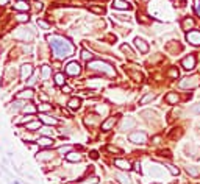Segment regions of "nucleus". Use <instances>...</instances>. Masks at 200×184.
<instances>
[{"mask_svg": "<svg viewBox=\"0 0 200 184\" xmlns=\"http://www.w3.org/2000/svg\"><path fill=\"white\" fill-rule=\"evenodd\" d=\"M50 72H52V69L49 67V65H42V78L44 80H47V78L50 76Z\"/></svg>", "mask_w": 200, "mask_h": 184, "instance_id": "obj_33", "label": "nucleus"}, {"mask_svg": "<svg viewBox=\"0 0 200 184\" xmlns=\"http://www.w3.org/2000/svg\"><path fill=\"white\" fill-rule=\"evenodd\" d=\"M181 67L184 70H192L195 69V56L194 55H188L186 58L181 59Z\"/></svg>", "mask_w": 200, "mask_h": 184, "instance_id": "obj_7", "label": "nucleus"}, {"mask_svg": "<svg viewBox=\"0 0 200 184\" xmlns=\"http://www.w3.org/2000/svg\"><path fill=\"white\" fill-rule=\"evenodd\" d=\"M35 81H36V80H35V76H31V78H30V81H28V83H30V84H33Z\"/></svg>", "mask_w": 200, "mask_h": 184, "instance_id": "obj_50", "label": "nucleus"}, {"mask_svg": "<svg viewBox=\"0 0 200 184\" xmlns=\"http://www.w3.org/2000/svg\"><path fill=\"white\" fill-rule=\"evenodd\" d=\"M164 100H166V103H169V104H177L178 100H180V97H178L177 92H169V94L164 97Z\"/></svg>", "mask_w": 200, "mask_h": 184, "instance_id": "obj_17", "label": "nucleus"}, {"mask_svg": "<svg viewBox=\"0 0 200 184\" xmlns=\"http://www.w3.org/2000/svg\"><path fill=\"white\" fill-rule=\"evenodd\" d=\"M92 56H94V55H92L91 51H88V50H83V51H82V58H83L85 61H88V62L92 59Z\"/></svg>", "mask_w": 200, "mask_h": 184, "instance_id": "obj_32", "label": "nucleus"}, {"mask_svg": "<svg viewBox=\"0 0 200 184\" xmlns=\"http://www.w3.org/2000/svg\"><path fill=\"white\" fill-rule=\"evenodd\" d=\"M116 123H117V115H111V117H108L105 122H102V129H103V131H110Z\"/></svg>", "mask_w": 200, "mask_h": 184, "instance_id": "obj_10", "label": "nucleus"}, {"mask_svg": "<svg viewBox=\"0 0 200 184\" xmlns=\"http://www.w3.org/2000/svg\"><path fill=\"white\" fill-rule=\"evenodd\" d=\"M183 2H184V0H183Z\"/></svg>", "mask_w": 200, "mask_h": 184, "instance_id": "obj_53", "label": "nucleus"}, {"mask_svg": "<svg viewBox=\"0 0 200 184\" xmlns=\"http://www.w3.org/2000/svg\"><path fill=\"white\" fill-rule=\"evenodd\" d=\"M113 8L114 9H130L131 3L127 0H113Z\"/></svg>", "mask_w": 200, "mask_h": 184, "instance_id": "obj_13", "label": "nucleus"}, {"mask_svg": "<svg viewBox=\"0 0 200 184\" xmlns=\"http://www.w3.org/2000/svg\"><path fill=\"white\" fill-rule=\"evenodd\" d=\"M24 111H25V112H30V114H31V112H35V111H36V108L33 106V104H27V106H24Z\"/></svg>", "mask_w": 200, "mask_h": 184, "instance_id": "obj_42", "label": "nucleus"}, {"mask_svg": "<svg viewBox=\"0 0 200 184\" xmlns=\"http://www.w3.org/2000/svg\"><path fill=\"white\" fill-rule=\"evenodd\" d=\"M63 92H64V94H69V92H71V87L64 84V86H63Z\"/></svg>", "mask_w": 200, "mask_h": 184, "instance_id": "obj_47", "label": "nucleus"}, {"mask_svg": "<svg viewBox=\"0 0 200 184\" xmlns=\"http://www.w3.org/2000/svg\"><path fill=\"white\" fill-rule=\"evenodd\" d=\"M186 41L191 45H200V31L198 30H191L186 33Z\"/></svg>", "mask_w": 200, "mask_h": 184, "instance_id": "obj_5", "label": "nucleus"}, {"mask_svg": "<svg viewBox=\"0 0 200 184\" xmlns=\"http://www.w3.org/2000/svg\"><path fill=\"white\" fill-rule=\"evenodd\" d=\"M186 173H188V175H191V176H194V178H197V176L200 175L198 168H197V167H192V165L186 167Z\"/></svg>", "mask_w": 200, "mask_h": 184, "instance_id": "obj_26", "label": "nucleus"}, {"mask_svg": "<svg viewBox=\"0 0 200 184\" xmlns=\"http://www.w3.org/2000/svg\"><path fill=\"white\" fill-rule=\"evenodd\" d=\"M191 111H192L194 114H197V115H200V103H198V104H194V106L191 108Z\"/></svg>", "mask_w": 200, "mask_h": 184, "instance_id": "obj_45", "label": "nucleus"}, {"mask_svg": "<svg viewBox=\"0 0 200 184\" xmlns=\"http://www.w3.org/2000/svg\"><path fill=\"white\" fill-rule=\"evenodd\" d=\"M20 108L24 109L22 101H14V103H11V109H14V111H16V109H20Z\"/></svg>", "mask_w": 200, "mask_h": 184, "instance_id": "obj_39", "label": "nucleus"}, {"mask_svg": "<svg viewBox=\"0 0 200 184\" xmlns=\"http://www.w3.org/2000/svg\"><path fill=\"white\" fill-rule=\"evenodd\" d=\"M99 182V178L97 176H91V178H86L85 181H78L75 184H97Z\"/></svg>", "mask_w": 200, "mask_h": 184, "instance_id": "obj_27", "label": "nucleus"}, {"mask_svg": "<svg viewBox=\"0 0 200 184\" xmlns=\"http://www.w3.org/2000/svg\"><path fill=\"white\" fill-rule=\"evenodd\" d=\"M31 73H33L31 64H24L20 67V78H22V80H27L28 76H31Z\"/></svg>", "mask_w": 200, "mask_h": 184, "instance_id": "obj_14", "label": "nucleus"}, {"mask_svg": "<svg viewBox=\"0 0 200 184\" xmlns=\"http://www.w3.org/2000/svg\"><path fill=\"white\" fill-rule=\"evenodd\" d=\"M159 140H161V137H159V136L153 137V143H159Z\"/></svg>", "mask_w": 200, "mask_h": 184, "instance_id": "obj_49", "label": "nucleus"}, {"mask_svg": "<svg viewBox=\"0 0 200 184\" xmlns=\"http://www.w3.org/2000/svg\"><path fill=\"white\" fill-rule=\"evenodd\" d=\"M106 150H108L110 153H122L121 148H117V147H114V145H108V147H106Z\"/></svg>", "mask_w": 200, "mask_h": 184, "instance_id": "obj_40", "label": "nucleus"}, {"mask_svg": "<svg viewBox=\"0 0 200 184\" xmlns=\"http://www.w3.org/2000/svg\"><path fill=\"white\" fill-rule=\"evenodd\" d=\"M114 178L121 182V184H133V182H131V178H130L128 175L122 173V172H116V173H114Z\"/></svg>", "mask_w": 200, "mask_h": 184, "instance_id": "obj_15", "label": "nucleus"}, {"mask_svg": "<svg viewBox=\"0 0 200 184\" xmlns=\"http://www.w3.org/2000/svg\"><path fill=\"white\" fill-rule=\"evenodd\" d=\"M166 168L169 170V172H170L172 175H178V173H180L178 167H175V165H170V164H169V165H166Z\"/></svg>", "mask_w": 200, "mask_h": 184, "instance_id": "obj_35", "label": "nucleus"}, {"mask_svg": "<svg viewBox=\"0 0 200 184\" xmlns=\"http://www.w3.org/2000/svg\"><path fill=\"white\" fill-rule=\"evenodd\" d=\"M80 104H82V100H80V98H71L69 103H67V106H69L72 111H77V109L80 108Z\"/></svg>", "mask_w": 200, "mask_h": 184, "instance_id": "obj_21", "label": "nucleus"}, {"mask_svg": "<svg viewBox=\"0 0 200 184\" xmlns=\"http://www.w3.org/2000/svg\"><path fill=\"white\" fill-rule=\"evenodd\" d=\"M71 150H72V147H69V145H66V147H60L58 148V153H61V154H67V153H71Z\"/></svg>", "mask_w": 200, "mask_h": 184, "instance_id": "obj_38", "label": "nucleus"}, {"mask_svg": "<svg viewBox=\"0 0 200 184\" xmlns=\"http://www.w3.org/2000/svg\"><path fill=\"white\" fill-rule=\"evenodd\" d=\"M133 42H135V47L141 51V53H147V51H149V44L145 42L144 39H141V37H135V41H133Z\"/></svg>", "mask_w": 200, "mask_h": 184, "instance_id": "obj_9", "label": "nucleus"}, {"mask_svg": "<svg viewBox=\"0 0 200 184\" xmlns=\"http://www.w3.org/2000/svg\"><path fill=\"white\" fill-rule=\"evenodd\" d=\"M194 19L192 17H184L183 19V22H181V28L183 30H186V31H188V30H191L192 27H194Z\"/></svg>", "mask_w": 200, "mask_h": 184, "instance_id": "obj_19", "label": "nucleus"}, {"mask_svg": "<svg viewBox=\"0 0 200 184\" xmlns=\"http://www.w3.org/2000/svg\"><path fill=\"white\" fill-rule=\"evenodd\" d=\"M80 72H82V67H80V64L77 61H72L66 65V73L71 76H77V75H80Z\"/></svg>", "mask_w": 200, "mask_h": 184, "instance_id": "obj_6", "label": "nucleus"}, {"mask_svg": "<svg viewBox=\"0 0 200 184\" xmlns=\"http://www.w3.org/2000/svg\"><path fill=\"white\" fill-rule=\"evenodd\" d=\"M167 75L172 76V78H178V70H177V69H170V70L167 72Z\"/></svg>", "mask_w": 200, "mask_h": 184, "instance_id": "obj_43", "label": "nucleus"}, {"mask_svg": "<svg viewBox=\"0 0 200 184\" xmlns=\"http://www.w3.org/2000/svg\"><path fill=\"white\" fill-rule=\"evenodd\" d=\"M91 157H92V159H97V157H99V153H97V151H91Z\"/></svg>", "mask_w": 200, "mask_h": 184, "instance_id": "obj_48", "label": "nucleus"}, {"mask_svg": "<svg viewBox=\"0 0 200 184\" xmlns=\"http://www.w3.org/2000/svg\"><path fill=\"white\" fill-rule=\"evenodd\" d=\"M128 140L133 142V143H139V145H142V143L147 142V134H145L144 131H133V133L128 136Z\"/></svg>", "mask_w": 200, "mask_h": 184, "instance_id": "obj_4", "label": "nucleus"}, {"mask_svg": "<svg viewBox=\"0 0 200 184\" xmlns=\"http://www.w3.org/2000/svg\"><path fill=\"white\" fill-rule=\"evenodd\" d=\"M16 97H17V98H31V97H33V90H31V89H25V90L19 92Z\"/></svg>", "mask_w": 200, "mask_h": 184, "instance_id": "obj_24", "label": "nucleus"}, {"mask_svg": "<svg viewBox=\"0 0 200 184\" xmlns=\"http://www.w3.org/2000/svg\"><path fill=\"white\" fill-rule=\"evenodd\" d=\"M6 2H8V0H0V5H5Z\"/></svg>", "mask_w": 200, "mask_h": 184, "instance_id": "obj_51", "label": "nucleus"}, {"mask_svg": "<svg viewBox=\"0 0 200 184\" xmlns=\"http://www.w3.org/2000/svg\"><path fill=\"white\" fill-rule=\"evenodd\" d=\"M194 9L197 12V16L200 17V0H194Z\"/></svg>", "mask_w": 200, "mask_h": 184, "instance_id": "obj_41", "label": "nucleus"}, {"mask_svg": "<svg viewBox=\"0 0 200 184\" xmlns=\"http://www.w3.org/2000/svg\"><path fill=\"white\" fill-rule=\"evenodd\" d=\"M200 84V76L198 75H192V76H186L183 80L178 81V87L181 89H194Z\"/></svg>", "mask_w": 200, "mask_h": 184, "instance_id": "obj_3", "label": "nucleus"}, {"mask_svg": "<svg viewBox=\"0 0 200 184\" xmlns=\"http://www.w3.org/2000/svg\"><path fill=\"white\" fill-rule=\"evenodd\" d=\"M66 161H69V162H78V161H82V154L71 151V153L66 154Z\"/></svg>", "mask_w": 200, "mask_h": 184, "instance_id": "obj_20", "label": "nucleus"}, {"mask_svg": "<svg viewBox=\"0 0 200 184\" xmlns=\"http://www.w3.org/2000/svg\"><path fill=\"white\" fill-rule=\"evenodd\" d=\"M41 128V123L39 122H30V123H27V129H30V131H35V129H39Z\"/></svg>", "mask_w": 200, "mask_h": 184, "instance_id": "obj_30", "label": "nucleus"}, {"mask_svg": "<svg viewBox=\"0 0 200 184\" xmlns=\"http://www.w3.org/2000/svg\"><path fill=\"white\" fill-rule=\"evenodd\" d=\"M38 109H39V111H50V109H52V104L42 103V104H39V106H38Z\"/></svg>", "mask_w": 200, "mask_h": 184, "instance_id": "obj_37", "label": "nucleus"}, {"mask_svg": "<svg viewBox=\"0 0 200 184\" xmlns=\"http://www.w3.org/2000/svg\"><path fill=\"white\" fill-rule=\"evenodd\" d=\"M91 11L96 12V14H103L105 8H103V6H94V5H92V6H91Z\"/></svg>", "mask_w": 200, "mask_h": 184, "instance_id": "obj_34", "label": "nucleus"}, {"mask_svg": "<svg viewBox=\"0 0 200 184\" xmlns=\"http://www.w3.org/2000/svg\"><path fill=\"white\" fill-rule=\"evenodd\" d=\"M55 83H56L58 86H64L66 78H64V75H63V73H56V75H55Z\"/></svg>", "mask_w": 200, "mask_h": 184, "instance_id": "obj_28", "label": "nucleus"}, {"mask_svg": "<svg viewBox=\"0 0 200 184\" xmlns=\"http://www.w3.org/2000/svg\"><path fill=\"white\" fill-rule=\"evenodd\" d=\"M14 184H20V182H17V181H14Z\"/></svg>", "mask_w": 200, "mask_h": 184, "instance_id": "obj_52", "label": "nucleus"}, {"mask_svg": "<svg viewBox=\"0 0 200 184\" xmlns=\"http://www.w3.org/2000/svg\"><path fill=\"white\" fill-rule=\"evenodd\" d=\"M155 94H145L141 100H139V104H147V103H150V101H153L155 100Z\"/></svg>", "mask_w": 200, "mask_h": 184, "instance_id": "obj_23", "label": "nucleus"}, {"mask_svg": "<svg viewBox=\"0 0 200 184\" xmlns=\"http://www.w3.org/2000/svg\"><path fill=\"white\" fill-rule=\"evenodd\" d=\"M47 41L52 47V50L55 51V55L56 58L60 59H64V58H69L74 55V51H75V47L67 41V39H64L63 36H58V34H49L47 36Z\"/></svg>", "mask_w": 200, "mask_h": 184, "instance_id": "obj_1", "label": "nucleus"}, {"mask_svg": "<svg viewBox=\"0 0 200 184\" xmlns=\"http://www.w3.org/2000/svg\"><path fill=\"white\" fill-rule=\"evenodd\" d=\"M121 50L124 51V53H127L130 58H133V56H135V53H133V50H131V48H130L127 44H122V45H121Z\"/></svg>", "mask_w": 200, "mask_h": 184, "instance_id": "obj_29", "label": "nucleus"}, {"mask_svg": "<svg viewBox=\"0 0 200 184\" xmlns=\"http://www.w3.org/2000/svg\"><path fill=\"white\" fill-rule=\"evenodd\" d=\"M41 131L45 134V136H49V134H52V128H49V126H45V128H41Z\"/></svg>", "mask_w": 200, "mask_h": 184, "instance_id": "obj_46", "label": "nucleus"}, {"mask_svg": "<svg viewBox=\"0 0 200 184\" xmlns=\"http://www.w3.org/2000/svg\"><path fill=\"white\" fill-rule=\"evenodd\" d=\"M38 25H39V27H42L44 30H49V28H50V23L45 22V20H42V19H38Z\"/></svg>", "mask_w": 200, "mask_h": 184, "instance_id": "obj_36", "label": "nucleus"}, {"mask_svg": "<svg viewBox=\"0 0 200 184\" xmlns=\"http://www.w3.org/2000/svg\"><path fill=\"white\" fill-rule=\"evenodd\" d=\"M149 173H150L152 176H155V178H163V176H164V167L152 162V164L149 165Z\"/></svg>", "mask_w": 200, "mask_h": 184, "instance_id": "obj_8", "label": "nucleus"}, {"mask_svg": "<svg viewBox=\"0 0 200 184\" xmlns=\"http://www.w3.org/2000/svg\"><path fill=\"white\" fill-rule=\"evenodd\" d=\"M38 145H41V147H52L53 145V139L49 137V136H42V137H39L36 140Z\"/></svg>", "mask_w": 200, "mask_h": 184, "instance_id": "obj_16", "label": "nucleus"}, {"mask_svg": "<svg viewBox=\"0 0 200 184\" xmlns=\"http://www.w3.org/2000/svg\"><path fill=\"white\" fill-rule=\"evenodd\" d=\"M88 69L89 70H96V72H100L102 75H106V76H111L114 78L116 76V70L114 67L106 62V61H102V59H94V61H89L88 62Z\"/></svg>", "mask_w": 200, "mask_h": 184, "instance_id": "obj_2", "label": "nucleus"}, {"mask_svg": "<svg viewBox=\"0 0 200 184\" xmlns=\"http://www.w3.org/2000/svg\"><path fill=\"white\" fill-rule=\"evenodd\" d=\"M52 153L50 151H42V153H38V156H36V159L38 161H49V159H52Z\"/></svg>", "mask_w": 200, "mask_h": 184, "instance_id": "obj_22", "label": "nucleus"}, {"mask_svg": "<svg viewBox=\"0 0 200 184\" xmlns=\"http://www.w3.org/2000/svg\"><path fill=\"white\" fill-rule=\"evenodd\" d=\"M114 165H116L117 168H121V170H130V168H131L130 161L122 159V157H117V159H114Z\"/></svg>", "mask_w": 200, "mask_h": 184, "instance_id": "obj_12", "label": "nucleus"}, {"mask_svg": "<svg viewBox=\"0 0 200 184\" xmlns=\"http://www.w3.org/2000/svg\"><path fill=\"white\" fill-rule=\"evenodd\" d=\"M28 14H27V12H20V14H17L16 16V20L17 22H28Z\"/></svg>", "mask_w": 200, "mask_h": 184, "instance_id": "obj_31", "label": "nucleus"}, {"mask_svg": "<svg viewBox=\"0 0 200 184\" xmlns=\"http://www.w3.org/2000/svg\"><path fill=\"white\" fill-rule=\"evenodd\" d=\"M14 9H17L20 12H27V11L30 9V5L27 3V2H24V0H19V2L14 3Z\"/></svg>", "mask_w": 200, "mask_h": 184, "instance_id": "obj_18", "label": "nucleus"}, {"mask_svg": "<svg viewBox=\"0 0 200 184\" xmlns=\"http://www.w3.org/2000/svg\"><path fill=\"white\" fill-rule=\"evenodd\" d=\"M130 75H131L133 78H135L136 81H141V80H142V75H141V73H138V72H130Z\"/></svg>", "mask_w": 200, "mask_h": 184, "instance_id": "obj_44", "label": "nucleus"}, {"mask_svg": "<svg viewBox=\"0 0 200 184\" xmlns=\"http://www.w3.org/2000/svg\"><path fill=\"white\" fill-rule=\"evenodd\" d=\"M135 126H136V120L133 119V117H125L124 122H122V125H121V129H122V131H127V129H133Z\"/></svg>", "mask_w": 200, "mask_h": 184, "instance_id": "obj_11", "label": "nucleus"}, {"mask_svg": "<svg viewBox=\"0 0 200 184\" xmlns=\"http://www.w3.org/2000/svg\"><path fill=\"white\" fill-rule=\"evenodd\" d=\"M41 120H42L45 125H56V123H58V120L53 119V117H50V115H41Z\"/></svg>", "mask_w": 200, "mask_h": 184, "instance_id": "obj_25", "label": "nucleus"}]
</instances>
